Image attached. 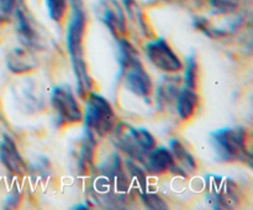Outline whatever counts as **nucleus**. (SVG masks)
I'll list each match as a JSON object with an SVG mask.
<instances>
[{
    "instance_id": "obj_15",
    "label": "nucleus",
    "mask_w": 253,
    "mask_h": 210,
    "mask_svg": "<svg viewBox=\"0 0 253 210\" xmlns=\"http://www.w3.org/2000/svg\"><path fill=\"white\" fill-rule=\"evenodd\" d=\"M143 166L150 174L161 175L170 172L175 166V161L170 153L169 148L155 147L146 156Z\"/></svg>"
},
{
    "instance_id": "obj_7",
    "label": "nucleus",
    "mask_w": 253,
    "mask_h": 210,
    "mask_svg": "<svg viewBox=\"0 0 253 210\" xmlns=\"http://www.w3.org/2000/svg\"><path fill=\"white\" fill-rule=\"evenodd\" d=\"M205 199L212 209H235L240 204L239 187L231 178L209 174L205 178Z\"/></svg>"
},
{
    "instance_id": "obj_26",
    "label": "nucleus",
    "mask_w": 253,
    "mask_h": 210,
    "mask_svg": "<svg viewBox=\"0 0 253 210\" xmlns=\"http://www.w3.org/2000/svg\"><path fill=\"white\" fill-rule=\"evenodd\" d=\"M121 2H123L124 7H125V10L127 11V14L130 15L131 19L136 20L137 24L140 25L141 29H142L143 32L146 34V32L148 31V27L146 26L145 16H143V14L141 12V10L138 9L137 4H136V0H121Z\"/></svg>"
},
{
    "instance_id": "obj_30",
    "label": "nucleus",
    "mask_w": 253,
    "mask_h": 210,
    "mask_svg": "<svg viewBox=\"0 0 253 210\" xmlns=\"http://www.w3.org/2000/svg\"><path fill=\"white\" fill-rule=\"evenodd\" d=\"M166 1H168V0H166Z\"/></svg>"
},
{
    "instance_id": "obj_22",
    "label": "nucleus",
    "mask_w": 253,
    "mask_h": 210,
    "mask_svg": "<svg viewBox=\"0 0 253 210\" xmlns=\"http://www.w3.org/2000/svg\"><path fill=\"white\" fill-rule=\"evenodd\" d=\"M215 15L234 14L240 6V0H207Z\"/></svg>"
},
{
    "instance_id": "obj_29",
    "label": "nucleus",
    "mask_w": 253,
    "mask_h": 210,
    "mask_svg": "<svg viewBox=\"0 0 253 210\" xmlns=\"http://www.w3.org/2000/svg\"><path fill=\"white\" fill-rule=\"evenodd\" d=\"M20 202H21V193L19 192L17 188H14L11 192L9 193V195L6 197L4 202V209H15V208L19 207Z\"/></svg>"
},
{
    "instance_id": "obj_27",
    "label": "nucleus",
    "mask_w": 253,
    "mask_h": 210,
    "mask_svg": "<svg viewBox=\"0 0 253 210\" xmlns=\"http://www.w3.org/2000/svg\"><path fill=\"white\" fill-rule=\"evenodd\" d=\"M31 169V175L36 178H46L48 177L49 172H51V165H49V161L46 157H40L36 158L34 163L30 167Z\"/></svg>"
},
{
    "instance_id": "obj_14",
    "label": "nucleus",
    "mask_w": 253,
    "mask_h": 210,
    "mask_svg": "<svg viewBox=\"0 0 253 210\" xmlns=\"http://www.w3.org/2000/svg\"><path fill=\"white\" fill-rule=\"evenodd\" d=\"M6 67L14 74H26L39 67V59L34 51L27 47H15L6 54Z\"/></svg>"
},
{
    "instance_id": "obj_20",
    "label": "nucleus",
    "mask_w": 253,
    "mask_h": 210,
    "mask_svg": "<svg viewBox=\"0 0 253 210\" xmlns=\"http://www.w3.org/2000/svg\"><path fill=\"white\" fill-rule=\"evenodd\" d=\"M198 79H199V67L195 54H190L185 59L184 67V86L192 89H197Z\"/></svg>"
},
{
    "instance_id": "obj_16",
    "label": "nucleus",
    "mask_w": 253,
    "mask_h": 210,
    "mask_svg": "<svg viewBox=\"0 0 253 210\" xmlns=\"http://www.w3.org/2000/svg\"><path fill=\"white\" fill-rule=\"evenodd\" d=\"M16 96L20 105H21V109L25 113H37L44 106L43 96L37 90L36 84L31 79L24 81L20 84L19 88H17Z\"/></svg>"
},
{
    "instance_id": "obj_18",
    "label": "nucleus",
    "mask_w": 253,
    "mask_h": 210,
    "mask_svg": "<svg viewBox=\"0 0 253 210\" xmlns=\"http://www.w3.org/2000/svg\"><path fill=\"white\" fill-rule=\"evenodd\" d=\"M169 151L172 153L174 161H177L180 168L185 173H193L197 169V161L194 156L188 151V148L183 145V142L178 138H172L169 141Z\"/></svg>"
},
{
    "instance_id": "obj_21",
    "label": "nucleus",
    "mask_w": 253,
    "mask_h": 210,
    "mask_svg": "<svg viewBox=\"0 0 253 210\" xmlns=\"http://www.w3.org/2000/svg\"><path fill=\"white\" fill-rule=\"evenodd\" d=\"M193 25H194L195 29L199 30L200 32H203L209 39H221V37L229 35V32L225 31V30H220L217 27L212 26L211 22L207 17L195 16L194 20H193Z\"/></svg>"
},
{
    "instance_id": "obj_1",
    "label": "nucleus",
    "mask_w": 253,
    "mask_h": 210,
    "mask_svg": "<svg viewBox=\"0 0 253 210\" xmlns=\"http://www.w3.org/2000/svg\"><path fill=\"white\" fill-rule=\"evenodd\" d=\"M68 5L71 6V17L67 26V49L77 79V91L78 95L84 99L93 86V81L84 58L83 47L86 27V12L83 0H68Z\"/></svg>"
},
{
    "instance_id": "obj_8",
    "label": "nucleus",
    "mask_w": 253,
    "mask_h": 210,
    "mask_svg": "<svg viewBox=\"0 0 253 210\" xmlns=\"http://www.w3.org/2000/svg\"><path fill=\"white\" fill-rule=\"evenodd\" d=\"M51 104L56 113L58 126L73 125L83 120V113L69 85H58L53 89Z\"/></svg>"
},
{
    "instance_id": "obj_24",
    "label": "nucleus",
    "mask_w": 253,
    "mask_h": 210,
    "mask_svg": "<svg viewBox=\"0 0 253 210\" xmlns=\"http://www.w3.org/2000/svg\"><path fill=\"white\" fill-rule=\"evenodd\" d=\"M125 168L128 173V177L132 180L133 183L137 184V188L140 192L146 189V174L143 172L142 168L138 167L132 160H126L125 161Z\"/></svg>"
},
{
    "instance_id": "obj_19",
    "label": "nucleus",
    "mask_w": 253,
    "mask_h": 210,
    "mask_svg": "<svg viewBox=\"0 0 253 210\" xmlns=\"http://www.w3.org/2000/svg\"><path fill=\"white\" fill-rule=\"evenodd\" d=\"M96 142L91 141L85 136L83 143L81 145L79 150L78 160H77V167H78L79 174H84L86 170L93 166V157H94V148H95Z\"/></svg>"
},
{
    "instance_id": "obj_23",
    "label": "nucleus",
    "mask_w": 253,
    "mask_h": 210,
    "mask_svg": "<svg viewBox=\"0 0 253 210\" xmlns=\"http://www.w3.org/2000/svg\"><path fill=\"white\" fill-rule=\"evenodd\" d=\"M48 16L52 21L61 22L68 7V0H44Z\"/></svg>"
},
{
    "instance_id": "obj_4",
    "label": "nucleus",
    "mask_w": 253,
    "mask_h": 210,
    "mask_svg": "<svg viewBox=\"0 0 253 210\" xmlns=\"http://www.w3.org/2000/svg\"><path fill=\"white\" fill-rule=\"evenodd\" d=\"M215 157L222 163L242 162L251 165V153L247 150V130L244 126L224 127L211 133Z\"/></svg>"
},
{
    "instance_id": "obj_10",
    "label": "nucleus",
    "mask_w": 253,
    "mask_h": 210,
    "mask_svg": "<svg viewBox=\"0 0 253 210\" xmlns=\"http://www.w3.org/2000/svg\"><path fill=\"white\" fill-rule=\"evenodd\" d=\"M146 54L151 63L165 73H178L183 69V63L178 54L162 37L148 42Z\"/></svg>"
},
{
    "instance_id": "obj_13",
    "label": "nucleus",
    "mask_w": 253,
    "mask_h": 210,
    "mask_svg": "<svg viewBox=\"0 0 253 210\" xmlns=\"http://www.w3.org/2000/svg\"><path fill=\"white\" fill-rule=\"evenodd\" d=\"M0 162L11 174L17 177L27 173L26 163L20 155L15 141L9 135H4L0 141Z\"/></svg>"
},
{
    "instance_id": "obj_3",
    "label": "nucleus",
    "mask_w": 253,
    "mask_h": 210,
    "mask_svg": "<svg viewBox=\"0 0 253 210\" xmlns=\"http://www.w3.org/2000/svg\"><path fill=\"white\" fill-rule=\"evenodd\" d=\"M119 57L124 85L127 90L140 98H148L153 91V84L142 66L137 49L125 37L118 40Z\"/></svg>"
},
{
    "instance_id": "obj_6",
    "label": "nucleus",
    "mask_w": 253,
    "mask_h": 210,
    "mask_svg": "<svg viewBox=\"0 0 253 210\" xmlns=\"http://www.w3.org/2000/svg\"><path fill=\"white\" fill-rule=\"evenodd\" d=\"M113 143L132 161L143 163L146 156L156 147L152 133L143 127L121 123L113 128Z\"/></svg>"
},
{
    "instance_id": "obj_25",
    "label": "nucleus",
    "mask_w": 253,
    "mask_h": 210,
    "mask_svg": "<svg viewBox=\"0 0 253 210\" xmlns=\"http://www.w3.org/2000/svg\"><path fill=\"white\" fill-rule=\"evenodd\" d=\"M140 197L141 200H142L143 205H145L147 209L151 210H165L168 209V204L165 199H163L161 195L156 194V193H150L142 190L140 192Z\"/></svg>"
},
{
    "instance_id": "obj_11",
    "label": "nucleus",
    "mask_w": 253,
    "mask_h": 210,
    "mask_svg": "<svg viewBox=\"0 0 253 210\" xmlns=\"http://www.w3.org/2000/svg\"><path fill=\"white\" fill-rule=\"evenodd\" d=\"M95 15L105 25L114 39L125 37L126 20L123 7L116 0H100L95 6Z\"/></svg>"
},
{
    "instance_id": "obj_5",
    "label": "nucleus",
    "mask_w": 253,
    "mask_h": 210,
    "mask_svg": "<svg viewBox=\"0 0 253 210\" xmlns=\"http://www.w3.org/2000/svg\"><path fill=\"white\" fill-rule=\"evenodd\" d=\"M83 118L85 136L96 143L115 127L116 115L113 106L104 96L96 93H90L86 96Z\"/></svg>"
},
{
    "instance_id": "obj_28",
    "label": "nucleus",
    "mask_w": 253,
    "mask_h": 210,
    "mask_svg": "<svg viewBox=\"0 0 253 210\" xmlns=\"http://www.w3.org/2000/svg\"><path fill=\"white\" fill-rule=\"evenodd\" d=\"M17 0H0V20L7 21L12 16Z\"/></svg>"
},
{
    "instance_id": "obj_9",
    "label": "nucleus",
    "mask_w": 253,
    "mask_h": 210,
    "mask_svg": "<svg viewBox=\"0 0 253 210\" xmlns=\"http://www.w3.org/2000/svg\"><path fill=\"white\" fill-rule=\"evenodd\" d=\"M12 15L16 22V32L20 42L32 51L43 49L46 41L41 36L36 21L24 0H17Z\"/></svg>"
},
{
    "instance_id": "obj_12",
    "label": "nucleus",
    "mask_w": 253,
    "mask_h": 210,
    "mask_svg": "<svg viewBox=\"0 0 253 210\" xmlns=\"http://www.w3.org/2000/svg\"><path fill=\"white\" fill-rule=\"evenodd\" d=\"M182 77L170 73L169 76H163L156 88V104L160 110L166 111L175 105L180 88H182Z\"/></svg>"
},
{
    "instance_id": "obj_2",
    "label": "nucleus",
    "mask_w": 253,
    "mask_h": 210,
    "mask_svg": "<svg viewBox=\"0 0 253 210\" xmlns=\"http://www.w3.org/2000/svg\"><path fill=\"white\" fill-rule=\"evenodd\" d=\"M130 188L124 163L119 155L114 153L99 168V178L94 182V195L98 204L104 208L119 209L126 205Z\"/></svg>"
},
{
    "instance_id": "obj_17",
    "label": "nucleus",
    "mask_w": 253,
    "mask_h": 210,
    "mask_svg": "<svg viewBox=\"0 0 253 210\" xmlns=\"http://www.w3.org/2000/svg\"><path fill=\"white\" fill-rule=\"evenodd\" d=\"M199 105V95L197 93V89L187 88L183 85L180 88L178 98L175 100V109H177L178 116L182 120H189L193 118Z\"/></svg>"
}]
</instances>
